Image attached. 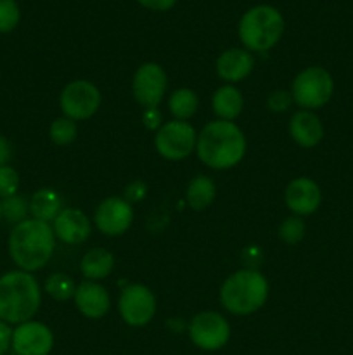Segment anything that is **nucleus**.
I'll return each mask as SVG.
<instances>
[{
  "mask_svg": "<svg viewBox=\"0 0 353 355\" xmlns=\"http://www.w3.org/2000/svg\"><path fill=\"white\" fill-rule=\"evenodd\" d=\"M185 198L192 210L203 211L211 207L217 198V186L208 175H196L187 186Z\"/></svg>",
  "mask_w": 353,
  "mask_h": 355,
  "instance_id": "nucleus-22",
  "label": "nucleus"
},
{
  "mask_svg": "<svg viewBox=\"0 0 353 355\" xmlns=\"http://www.w3.org/2000/svg\"><path fill=\"white\" fill-rule=\"evenodd\" d=\"M42 305V288L37 277L24 270H9L0 276V319L7 324L31 321Z\"/></svg>",
  "mask_w": 353,
  "mask_h": 355,
  "instance_id": "nucleus-3",
  "label": "nucleus"
},
{
  "mask_svg": "<svg viewBox=\"0 0 353 355\" xmlns=\"http://www.w3.org/2000/svg\"><path fill=\"white\" fill-rule=\"evenodd\" d=\"M12 331L10 324L0 319V355H6L12 349Z\"/></svg>",
  "mask_w": 353,
  "mask_h": 355,
  "instance_id": "nucleus-33",
  "label": "nucleus"
},
{
  "mask_svg": "<svg viewBox=\"0 0 353 355\" xmlns=\"http://www.w3.org/2000/svg\"><path fill=\"white\" fill-rule=\"evenodd\" d=\"M197 134L187 121L172 120L161 125L154 135V148L159 156L170 162H180L196 151Z\"/></svg>",
  "mask_w": 353,
  "mask_h": 355,
  "instance_id": "nucleus-7",
  "label": "nucleus"
},
{
  "mask_svg": "<svg viewBox=\"0 0 353 355\" xmlns=\"http://www.w3.org/2000/svg\"><path fill=\"white\" fill-rule=\"evenodd\" d=\"M286 21L273 6H256L242 14L239 21V40L249 52H266L279 44Z\"/></svg>",
  "mask_w": 353,
  "mask_h": 355,
  "instance_id": "nucleus-5",
  "label": "nucleus"
},
{
  "mask_svg": "<svg viewBox=\"0 0 353 355\" xmlns=\"http://www.w3.org/2000/svg\"><path fill=\"white\" fill-rule=\"evenodd\" d=\"M269 298V281L260 270L241 269L230 274L220 288V302L230 314L249 315Z\"/></svg>",
  "mask_w": 353,
  "mask_h": 355,
  "instance_id": "nucleus-4",
  "label": "nucleus"
},
{
  "mask_svg": "<svg viewBox=\"0 0 353 355\" xmlns=\"http://www.w3.org/2000/svg\"><path fill=\"white\" fill-rule=\"evenodd\" d=\"M48 137L54 144L69 146L78 137V125L66 116L57 118V120L52 121L51 128H48Z\"/></svg>",
  "mask_w": 353,
  "mask_h": 355,
  "instance_id": "nucleus-26",
  "label": "nucleus"
},
{
  "mask_svg": "<svg viewBox=\"0 0 353 355\" xmlns=\"http://www.w3.org/2000/svg\"><path fill=\"white\" fill-rule=\"evenodd\" d=\"M211 106H213V113L217 114L218 120L234 121L242 113L244 97L237 87L227 83L215 90L213 97H211Z\"/></svg>",
  "mask_w": 353,
  "mask_h": 355,
  "instance_id": "nucleus-19",
  "label": "nucleus"
},
{
  "mask_svg": "<svg viewBox=\"0 0 353 355\" xmlns=\"http://www.w3.org/2000/svg\"><path fill=\"white\" fill-rule=\"evenodd\" d=\"M145 193H147L145 184L142 182V180H134V182L128 184L127 189H125V200H127L130 205L138 203V201L144 200Z\"/></svg>",
  "mask_w": 353,
  "mask_h": 355,
  "instance_id": "nucleus-31",
  "label": "nucleus"
},
{
  "mask_svg": "<svg viewBox=\"0 0 353 355\" xmlns=\"http://www.w3.org/2000/svg\"><path fill=\"white\" fill-rule=\"evenodd\" d=\"M121 319L132 328H142L154 319L156 297L144 284H127L118 298Z\"/></svg>",
  "mask_w": 353,
  "mask_h": 355,
  "instance_id": "nucleus-10",
  "label": "nucleus"
},
{
  "mask_svg": "<svg viewBox=\"0 0 353 355\" xmlns=\"http://www.w3.org/2000/svg\"><path fill=\"white\" fill-rule=\"evenodd\" d=\"M279 238L284 245H296L305 238V222L301 217H287L279 225Z\"/></svg>",
  "mask_w": 353,
  "mask_h": 355,
  "instance_id": "nucleus-27",
  "label": "nucleus"
},
{
  "mask_svg": "<svg viewBox=\"0 0 353 355\" xmlns=\"http://www.w3.org/2000/svg\"><path fill=\"white\" fill-rule=\"evenodd\" d=\"M253 68H255V58L246 49H227L217 59V75L230 85L248 78Z\"/></svg>",
  "mask_w": 353,
  "mask_h": 355,
  "instance_id": "nucleus-17",
  "label": "nucleus"
},
{
  "mask_svg": "<svg viewBox=\"0 0 353 355\" xmlns=\"http://www.w3.org/2000/svg\"><path fill=\"white\" fill-rule=\"evenodd\" d=\"M168 87L166 73L158 62H144L138 66L132 80V94L144 110L158 107Z\"/></svg>",
  "mask_w": 353,
  "mask_h": 355,
  "instance_id": "nucleus-11",
  "label": "nucleus"
},
{
  "mask_svg": "<svg viewBox=\"0 0 353 355\" xmlns=\"http://www.w3.org/2000/svg\"><path fill=\"white\" fill-rule=\"evenodd\" d=\"M93 222L104 236L109 238L121 236L130 229L134 222V207L121 196L106 198L97 207Z\"/></svg>",
  "mask_w": 353,
  "mask_h": 355,
  "instance_id": "nucleus-12",
  "label": "nucleus"
},
{
  "mask_svg": "<svg viewBox=\"0 0 353 355\" xmlns=\"http://www.w3.org/2000/svg\"><path fill=\"white\" fill-rule=\"evenodd\" d=\"M10 158H12V146L3 135H0V166L9 165Z\"/></svg>",
  "mask_w": 353,
  "mask_h": 355,
  "instance_id": "nucleus-35",
  "label": "nucleus"
},
{
  "mask_svg": "<svg viewBox=\"0 0 353 355\" xmlns=\"http://www.w3.org/2000/svg\"><path fill=\"white\" fill-rule=\"evenodd\" d=\"M142 7L149 10H156V12H165V10L173 9L179 0H137Z\"/></svg>",
  "mask_w": 353,
  "mask_h": 355,
  "instance_id": "nucleus-34",
  "label": "nucleus"
},
{
  "mask_svg": "<svg viewBox=\"0 0 353 355\" xmlns=\"http://www.w3.org/2000/svg\"><path fill=\"white\" fill-rule=\"evenodd\" d=\"M246 135L234 121L215 120L197 134V158L215 170H228L239 165L246 155Z\"/></svg>",
  "mask_w": 353,
  "mask_h": 355,
  "instance_id": "nucleus-2",
  "label": "nucleus"
},
{
  "mask_svg": "<svg viewBox=\"0 0 353 355\" xmlns=\"http://www.w3.org/2000/svg\"><path fill=\"white\" fill-rule=\"evenodd\" d=\"M54 349V333L40 321L21 322L12 331V352L16 355H48Z\"/></svg>",
  "mask_w": 353,
  "mask_h": 355,
  "instance_id": "nucleus-13",
  "label": "nucleus"
},
{
  "mask_svg": "<svg viewBox=\"0 0 353 355\" xmlns=\"http://www.w3.org/2000/svg\"><path fill=\"white\" fill-rule=\"evenodd\" d=\"M28 215H30V201L26 198L14 194V196L2 200V218L9 224H21L26 220Z\"/></svg>",
  "mask_w": 353,
  "mask_h": 355,
  "instance_id": "nucleus-25",
  "label": "nucleus"
},
{
  "mask_svg": "<svg viewBox=\"0 0 353 355\" xmlns=\"http://www.w3.org/2000/svg\"><path fill=\"white\" fill-rule=\"evenodd\" d=\"M291 103H293V97H291V92H286V90H273L266 97V107L272 113H284L289 110Z\"/></svg>",
  "mask_w": 353,
  "mask_h": 355,
  "instance_id": "nucleus-30",
  "label": "nucleus"
},
{
  "mask_svg": "<svg viewBox=\"0 0 353 355\" xmlns=\"http://www.w3.org/2000/svg\"><path fill=\"white\" fill-rule=\"evenodd\" d=\"M19 189V173L10 165L0 166V200L14 196Z\"/></svg>",
  "mask_w": 353,
  "mask_h": 355,
  "instance_id": "nucleus-29",
  "label": "nucleus"
},
{
  "mask_svg": "<svg viewBox=\"0 0 353 355\" xmlns=\"http://www.w3.org/2000/svg\"><path fill=\"white\" fill-rule=\"evenodd\" d=\"M0 220H2V200H0Z\"/></svg>",
  "mask_w": 353,
  "mask_h": 355,
  "instance_id": "nucleus-36",
  "label": "nucleus"
},
{
  "mask_svg": "<svg viewBox=\"0 0 353 355\" xmlns=\"http://www.w3.org/2000/svg\"><path fill=\"white\" fill-rule=\"evenodd\" d=\"M284 201L296 217H305L318 210L322 203V191L310 177H298L287 184L284 191Z\"/></svg>",
  "mask_w": 353,
  "mask_h": 355,
  "instance_id": "nucleus-14",
  "label": "nucleus"
},
{
  "mask_svg": "<svg viewBox=\"0 0 353 355\" xmlns=\"http://www.w3.org/2000/svg\"><path fill=\"white\" fill-rule=\"evenodd\" d=\"M334 92L332 75L322 66H310L296 75L291 85V97L301 110H318L331 101Z\"/></svg>",
  "mask_w": 353,
  "mask_h": 355,
  "instance_id": "nucleus-6",
  "label": "nucleus"
},
{
  "mask_svg": "<svg viewBox=\"0 0 353 355\" xmlns=\"http://www.w3.org/2000/svg\"><path fill=\"white\" fill-rule=\"evenodd\" d=\"M59 106L69 120H89L99 111L100 90L89 80H73L62 89Z\"/></svg>",
  "mask_w": 353,
  "mask_h": 355,
  "instance_id": "nucleus-8",
  "label": "nucleus"
},
{
  "mask_svg": "<svg viewBox=\"0 0 353 355\" xmlns=\"http://www.w3.org/2000/svg\"><path fill=\"white\" fill-rule=\"evenodd\" d=\"M9 255L16 267L24 272H37L44 269L55 250L54 229L47 222L26 218L14 225L9 234Z\"/></svg>",
  "mask_w": 353,
  "mask_h": 355,
  "instance_id": "nucleus-1",
  "label": "nucleus"
},
{
  "mask_svg": "<svg viewBox=\"0 0 353 355\" xmlns=\"http://www.w3.org/2000/svg\"><path fill=\"white\" fill-rule=\"evenodd\" d=\"M62 210H64L62 196L55 189H51V187L38 189L30 200L31 218L47 222V224L54 222Z\"/></svg>",
  "mask_w": 353,
  "mask_h": 355,
  "instance_id": "nucleus-20",
  "label": "nucleus"
},
{
  "mask_svg": "<svg viewBox=\"0 0 353 355\" xmlns=\"http://www.w3.org/2000/svg\"><path fill=\"white\" fill-rule=\"evenodd\" d=\"M230 324L221 314L215 311L199 312L189 324V338L197 349L215 352L224 349L230 340Z\"/></svg>",
  "mask_w": 353,
  "mask_h": 355,
  "instance_id": "nucleus-9",
  "label": "nucleus"
},
{
  "mask_svg": "<svg viewBox=\"0 0 353 355\" xmlns=\"http://www.w3.org/2000/svg\"><path fill=\"white\" fill-rule=\"evenodd\" d=\"M289 135L301 148H315L324 137V125L314 111L300 110L291 116Z\"/></svg>",
  "mask_w": 353,
  "mask_h": 355,
  "instance_id": "nucleus-18",
  "label": "nucleus"
},
{
  "mask_svg": "<svg viewBox=\"0 0 353 355\" xmlns=\"http://www.w3.org/2000/svg\"><path fill=\"white\" fill-rule=\"evenodd\" d=\"M21 21V9L16 0H0V33H10Z\"/></svg>",
  "mask_w": 353,
  "mask_h": 355,
  "instance_id": "nucleus-28",
  "label": "nucleus"
},
{
  "mask_svg": "<svg viewBox=\"0 0 353 355\" xmlns=\"http://www.w3.org/2000/svg\"><path fill=\"white\" fill-rule=\"evenodd\" d=\"M55 239L66 245H82L92 234V222L78 208H64L52 222Z\"/></svg>",
  "mask_w": 353,
  "mask_h": 355,
  "instance_id": "nucleus-15",
  "label": "nucleus"
},
{
  "mask_svg": "<svg viewBox=\"0 0 353 355\" xmlns=\"http://www.w3.org/2000/svg\"><path fill=\"white\" fill-rule=\"evenodd\" d=\"M168 107L170 113L173 114L175 120L187 121L189 118H192L196 114L197 107H199V97L194 90L190 89H176L175 92H172L168 99Z\"/></svg>",
  "mask_w": 353,
  "mask_h": 355,
  "instance_id": "nucleus-23",
  "label": "nucleus"
},
{
  "mask_svg": "<svg viewBox=\"0 0 353 355\" xmlns=\"http://www.w3.org/2000/svg\"><path fill=\"white\" fill-rule=\"evenodd\" d=\"M114 269L113 253L104 248H92L82 257L80 270L85 276L87 281H100L106 279Z\"/></svg>",
  "mask_w": 353,
  "mask_h": 355,
  "instance_id": "nucleus-21",
  "label": "nucleus"
},
{
  "mask_svg": "<svg viewBox=\"0 0 353 355\" xmlns=\"http://www.w3.org/2000/svg\"><path fill=\"white\" fill-rule=\"evenodd\" d=\"M76 309L80 314L85 315L87 319H102L109 312L111 298L106 288L96 281H83L76 286L75 291Z\"/></svg>",
  "mask_w": 353,
  "mask_h": 355,
  "instance_id": "nucleus-16",
  "label": "nucleus"
},
{
  "mask_svg": "<svg viewBox=\"0 0 353 355\" xmlns=\"http://www.w3.org/2000/svg\"><path fill=\"white\" fill-rule=\"evenodd\" d=\"M142 123H144V127L147 130L158 132L163 125L161 111L158 107H147V110H144V113H142Z\"/></svg>",
  "mask_w": 353,
  "mask_h": 355,
  "instance_id": "nucleus-32",
  "label": "nucleus"
},
{
  "mask_svg": "<svg viewBox=\"0 0 353 355\" xmlns=\"http://www.w3.org/2000/svg\"><path fill=\"white\" fill-rule=\"evenodd\" d=\"M44 290L45 293H47L51 298H54V300L66 302L69 300V298L75 297L76 284L75 281H73L69 276H66V274L55 272L45 279Z\"/></svg>",
  "mask_w": 353,
  "mask_h": 355,
  "instance_id": "nucleus-24",
  "label": "nucleus"
}]
</instances>
